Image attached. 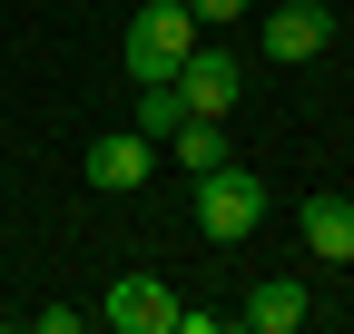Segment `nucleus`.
<instances>
[{
    "label": "nucleus",
    "mask_w": 354,
    "mask_h": 334,
    "mask_svg": "<svg viewBox=\"0 0 354 334\" xmlns=\"http://www.w3.org/2000/svg\"><path fill=\"white\" fill-rule=\"evenodd\" d=\"M197 226H207V246H236V236H256L266 226V177L256 167H207L197 177Z\"/></svg>",
    "instance_id": "obj_1"
},
{
    "label": "nucleus",
    "mask_w": 354,
    "mask_h": 334,
    "mask_svg": "<svg viewBox=\"0 0 354 334\" xmlns=\"http://www.w3.org/2000/svg\"><path fill=\"white\" fill-rule=\"evenodd\" d=\"M197 50V10L187 0H148L128 20V79H177V59Z\"/></svg>",
    "instance_id": "obj_2"
},
{
    "label": "nucleus",
    "mask_w": 354,
    "mask_h": 334,
    "mask_svg": "<svg viewBox=\"0 0 354 334\" xmlns=\"http://www.w3.org/2000/svg\"><path fill=\"white\" fill-rule=\"evenodd\" d=\"M99 324L109 334H167L177 324V295H167L158 275H118L109 295H99Z\"/></svg>",
    "instance_id": "obj_3"
},
{
    "label": "nucleus",
    "mask_w": 354,
    "mask_h": 334,
    "mask_svg": "<svg viewBox=\"0 0 354 334\" xmlns=\"http://www.w3.org/2000/svg\"><path fill=\"white\" fill-rule=\"evenodd\" d=\"M236 89H246V69H236L227 50H187V59H177V99H187V118H227Z\"/></svg>",
    "instance_id": "obj_4"
},
{
    "label": "nucleus",
    "mask_w": 354,
    "mask_h": 334,
    "mask_svg": "<svg viewBox=\"0 0 354 334\" xmlns=\"http://www.w3.org/2000/svg\"><path fill=\"white\" fill-rule=\"evenodd\" d=\"M325 39H335V10H315V0H286V10H266V59L305 69V59H325Z\"/></svg>",
    "instance_id": "obj_5"
},
{
    "label": "nucleus",
    "mask_w": 354,
    "mask_h": 334,
    "mask_svg": "<svg viewBox=\"0 0 354 334\" xmlns=\"http://www.w3.org/2000/svg\"><path fill=\"white\" fill-rule=\"evenodd\" d=\"M148 167H158V138L118 128V138L88 148V187H99V197H128V187H148Z\"/></svg>",
    "instance_id": "obj_6"
},
{
    "label": "nucleus",
    "mask_w": 354,
    "mask_h": 334,
    "mask_svg": "<svg viewBox=\"0 0 354 334\" xmlns=\"http://www.w3.org/2000/svg\"><path fill=\"white\" fill-rule=\"evenodd\" d=\"M295 236L315 246L325 266H354V197H305L295 206Z\"/></svg>",
    "instance_id": "obj_7"
},
{
    "label": "nucleus",
    "mask_w": 354,
    "mask_h": 334,
    "mask_svg": "<svg viewBox=\"0 0 354 334\" xmlns=\"http://www.w3.org/2000/svg\"><path fill=\"white\" fill-rule=\"evenodd\" d=\"M305 315H315V295H305L295 275H266L256 295H246V324H256V334H295Z\"/></svg>",
    "instance_id": "obj_8"
},
{
    "label": "nucleus",
    "mask_w": 354,
    "mask_h": 334,
    "mask_svg": "<svg viewBox=\"0 0 354 334\" xmlns=\"http://www.w3.org/2000/svg\"><path fill=\"white\" fill-rule=\"evenodd\" d=\"M177 167H187V177H207V167H227V118H177Z\"/></svg>",
    "instance_id": "obj_9"
},
{
    "label": "nucleus",
    "mask_w": 354,
    "mask_h": 334,
    "mask_svg": "<svg viewBox=\"0 0 354 334\" xmlns=\"http://www.w3.org/2000/svg\"><path fill=\"white\" fill-rule=\"evenodd\" d=\"M177 118H187V99H177V79H138V138H177Z\"/></svg>",
    "instance_id": "obj_10"
},
{
    "label": "nucleus",
    "mask_w": 354,
    "mask_h": 334,
    "mask_svg": "<svg viewBox=\"0 0 354 334\" xmlns=\"http://www.w3.org/2000/svg\"><path fill=\"white\" fill-rule=\"evenodd\" d=\"M187 10H197V30H207V20H236L246 0H187Z\"/></svg>",
    "instance_id": "obj_11"
}]
</instances>
